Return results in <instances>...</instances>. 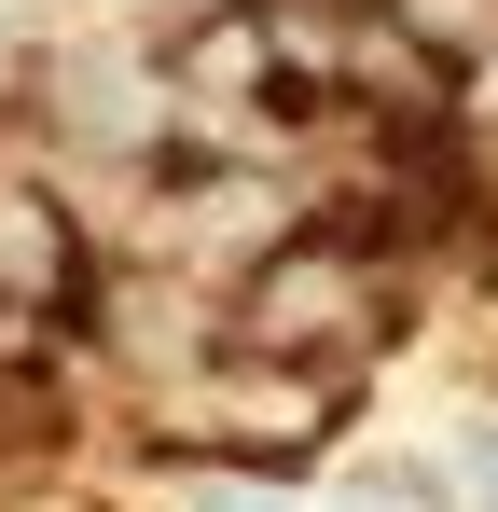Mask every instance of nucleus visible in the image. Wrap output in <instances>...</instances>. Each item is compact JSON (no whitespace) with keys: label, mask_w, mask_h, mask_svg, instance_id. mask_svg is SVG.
<instances>
[{"label":"nucleus","mask_w":498,"mask_h":512,"mask_svg":"<svg viewBox=\"0 0 498 512\" xmlns=\"http://www.w3.org/2000/svg\"><path fill=\"white\" fill-rule=\"evenodd\" d=\"M346 512H457V499H443L429 471H360V485H346Z\"/></svg>","instance_id":"nucleus-4"},{"label":"nucleus","mask_w":498,"mask_h":512,"mask_svg":"<svg viewBox=\"0 0 498 512\" xmlns=\"http://www.w3.org/2000/svg\"><path fill=\"white\" fill-rule=\"evenodd\" d=\"M236 333L277 346V360H360V346L388 333V291H374V236H346V222H305V236H277V250L236 277Z\"/></svg>","instance_id":"nucleus-2"},{"label":"nucleus","mask_w":498,"mask_h":512,"mask_svg":"<svg viewBox=\"0 0 498 512\" xmlns=\"http://www.w3.org/2000/svg\"><path fill=\"white\" fill-rule=\"evenodd\" d=\"M346 416V374L332 360H277V346H249V360H208L180 402H153V443L180 429L194 457H222V471H305V443H332Z\"/></svg>","instance_id":"nucleus-1"},{"label":"nucleus","mask_w":498,"mask_h":512,"mask_svg":"<svg viewBox=\"0 0 498 512\" xmlns=\"http://www.w3.org/2000/svg\"><path fill=\"white\" fill-rule=\"evenodd\" d=\"M457 499L498 512V429H471V443H457Z\"/></svg>","instance_id":"nucleus-5"},{"label":"nucleus","mask_w":498,"mask_h":512,"mask_svg":"<svg viewBox=\"0 0 498 512\" xmlns=\"http://www.w3.org/2000/svg\"><path fill=\"white\" fill-rule=\"evenodd\" d=\"M0 291L42 305V319H83L97 305V250H83V222L42 180H0Z\"/></svg>","instance_id":"nucleus-3"}]
</instances>
